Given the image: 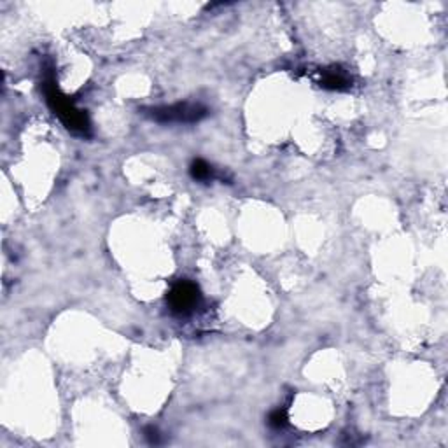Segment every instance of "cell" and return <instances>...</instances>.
Returning <instances> with one entry per match:
<instances>
[{
	"label": "cell",
	"mask_w": 448,
	"mask_h": 448,
	"mask_svg": "<svg viewBox=\"0 0 448 448\" xmlns=\"http://www.w3.org/2000/svg\"><path fill=\"white\" fill-rule=\"evenodd\" d=\"M42 90H44L46 102H48L49 109L55 112L58 120L64 123L71 133L79 135V137H90L91 135V124L88 120V114L81 109L75 107L74 102L62 93L55 81V75L51 71L46 72L44 81H42Z\"/></svg>",
	"instance_id": "cell-1"
},
{
	"label": "cell",
	"mask_w": 448,
	"mask_h": 448,
	"mask_svg": "<svg viewBox=\"0 0 448 448\" xmlns=\"http://www.w3.org/2000/svg\"><path fill=\"white\" fill-rule=\"evenodd\" d=\"M144 114L161 124H167V123L189 124V123H198V121H202L203 118H207L209 109L202 104H194V102H179V104H172V105H161V107L144 109Z\"/></svg>",
	"instance_id": "cell-2"
},
{
	"label": "cell",
	"mask_w": 448,
	"mask_h": 448,
	"mask_svg": "<svg viewBox=\"0 0 448 448\" xmlns=\"http://www.w3.org/2000/svg\"><path fill=\"white\" fill-rule=\"evenodd\" d=\"M288 420L289 417L286 408H277V410H273L268 417V424L270 427H273V429H284V427L288 426Z\"/></svg>",
	"instance_id": "cell-6"
},
{
	"label": "cell",
	"mask_w": 448,
	"mask_h": 448,
	"mask_svg": "<svg viewBox=\"0 0 448 448\" xmlns=\"http://www.w3.org/2000/svg\"><path fill=\"white\" fill-rule=\"evenodd\" d=\"M167 303L168 308L174 314L187 317V315L194 314L196 308L202 305V292H200L198 286L189 282V280H179L168 291Z\"/></svg>",
	"instance_id": "cell-3"
},
{
	"label": "cell",
	"mask_w": 448,
	"mask_h": 448,
	"mask_svg": "<svg viewBox=\"0 0 448 448\" xmlns=\"http://www.w3.org/2000/svg\"><path fill=\"white\" fill-rule=\"evenodd\" d=\"M351 77L345 71H342L340 67H331L322 71L321 74V84L324 90H331V91H344L351 86Z\"/></svg>",
	"instance_id": "cell-4"
},
{
	"label": "cell",
	"mask_w": 448,
	"mask_h": 448,
	"mask_svg": "<svg viewBox=\"0 0 448 448\" xmlns=\"http://www.w3.org/2000/svg\"><path fill=\"white\" fill-rule=\"evenodd\" d=\"M144 436H146L147 443L149 445H160L161 443V434L160 431H158V427L154 426H149L144 429Z\"/></svg>",
	"instance_id": "cell-7"
},
{
	"label": "cell",
	"mask_w": 448,
	"mask_h": 448,
	"mask_svg": "<svg viewBox=\"0 0 448 448\" xmlns=\"http://www.w3.org/2000/svg\"><path fill=\"white\" fill-rule=\"evenodd\" d=\"M189 174L191 177H193L194 180H198V183H210V180H214L217 177L212 165H209L205 160H202V158L193 160V163L189 165Z\"/></svg>",
	"instance_id": "cell-5"
}]
</instances>
